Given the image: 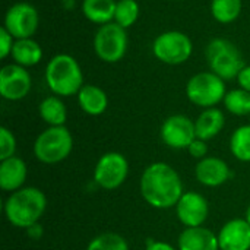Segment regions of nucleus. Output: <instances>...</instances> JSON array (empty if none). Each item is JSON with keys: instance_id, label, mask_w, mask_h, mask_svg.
Wrapping results in <instances>:
<instances>
[{"instance_id": "27", "label": "nucleus", "mask_w": 250, "mask_h": 250, "mask_svg": "<svg viewBox=\"0 0 250 250\" xmlns=\"http://www.w3.org/2000/svg\"><path fill=\"white\" fill-rule=\"evenodd\" d=\"M86 250H129V243L117 233H103L88 243Z\"/></svg>"}, {"instance_id": "13", "label": "nucleus", "mask_w": 250, "mask_h": 250, "mask_svg": "<svg viewBox=\"0 0 250 250\" xmlns=\"http://www.w3.org/2000/svg\"><path fill=\"white\" fill-rule=\"evenodd\" d=\"M176 215L185 227H202L209 215V204L198 192H185L176 205Z\"/></svg>"}, {"instance_id": "30", "label": "nucleus", "mask_w": 250, "mask_h": 250, "mask_svg": "<svg viewBox=\"0 0 250 250\" xmlns=\"http://www.w3.org/2000/svg\"><path fill=\"white\" fill-rule=\"evenodd\" d=\"M188 152L190 154L192 158L195 160H204L205 157H208V144L207 141H202L199 138H196L188 148Z\"/></svg>"}, {"instance_id": "35", "label": "nucleus", "mask_w": 250, "mask_h": 250, "mask_svg": "<svg viewBox=\"0 0 250 250\" xmlns=\"http://www.w3.org/2000/svg\"><path fill=\"white\" fill-rule=\"evenodd\" d=\"M179 1H182V0H179Z\"/></svg>"}, {"instance_id": "33", "label": "nucleus", "mask_w": 250, "mask_h": 250, "mask_svg": "<svg viewBox=\"0 0 250 250\" xmlns=\"http://www.w3.org/2000/svg\"><path fill=\"white\" fill-rule=\"evenodd\" d=\"M26 234H28L29 239H32V240H40V239L42 237V234H44V230H42L41 224L37 223V224H34V226H31V227L26 229Z\"/></svg>"}, {"instance_id": "7", "label": "nucleus", "mask_w": 250, "mask_h": 250, "mask_svg": "<svg viewBox=\"0 0 250 250\" xmlns=\"http://www.w3.org/2000/svg\"><path fill=\"white\" fill-rule=\"evenodd\" d=\"M129 38L126 28L116 22L101 25L94 37V51L105 63L120 62L127 51Z\"/></svg>"}, {"instance_id": "14", "label": "nucleus", "mask_w": 250, "mask_h": 250, "mask_svg": "<svg viewBox=\"0 0 250 250\" xmlns=\"http://www.w3.org/2000/svg\"><path fill=\"white\" fill-rule=\"evenodd\" d=\"M233 176L229 164L218 157H205L195 166V177L205 188H220Z\"/></svg>"}, {"instance_id": "12", "label": "nucleus", "mask_w": 250, "mask_h": 250, "mask_svg": "<svg viewBox=\"0 0 250 250\" xmlns=\"http://www.w3.org/2000/svg\"><path fill=\"white\" fill-rule=\"evenodd\" d=\"M32 86L29 72L16 63H10L0 70V95L7 101L25 98Z\"/></svg>"}, {"instance_id": "10", "label": "nucleus", "mask_w": 250, "mask_h": 250, "mask_svg": "<svg viewBox=\"0 0 250 250\" xmlns=\"http://www.w3.org/2000/svg\"><path fill=\"white\" fill-rule=\"evenodd\" d=\"M38 10L25 1L12 4L4 15V28L15 40L32 38L38 29Z\"/></svg>"}, {"instance_id": "3", "label": "nucleus", "mask_w": 250, "mask_h": 250, "mask_svg": "<svg viewBox=\"0 0 250 250\" xmlns=\"http://www.w3.org/2000/svg\"><path fill=\"white\" fill-rule=\"evenodd\" d=\"M45 82L57 97L78 95L83 86V73L78 60L66 53L56 54L45 67Z\"/></svg>"}, {"instance_id": "25", "label": "nucleus", "mask_w": 250, "mask_h": 250, "mask_svg": "<svg viewBox=\"0 0 250 250\" xmlns=\"http://www.w3.org/2000/svg\"><path fill=\"white\" fill-rule=\"evenodd\" d=\"M223 103L226 110L234 116H250V92L242 88L229 91Z\"/></svg>"}, {"instance_id": "9", "label": "nucleus", "mask_w": 250, "mask_h": 250, "mask_svg": "<svg viewBox=\"0 0 250 250\" xmlns=\"http://www.w3.org/2000/svg\"><path fill=\"white\" fill-rule=\"evenodd\" d=\"M129 170V161L123 154L105 152L95 164L94 182L104 190H114L127 180Z\"/></svg>"}, {"instance_id": "26", "label": "nucleus", "mask_w": 250, "mask_h": 250, "mask_svg": "<svg viewBox=\"0 0 250 250\" xmlns=\"http://www.w3.org/2000/svg\"><path fill=\"white\" fill-rule=\"evenodd\" d=\"M141 15V6L136 0H117L114 22L123 28H129L136 23Z\"/></svg>"}, {"instance_id": "4", "label": "nucleus", "mask_w": 250, "mask_h": 250, "mask_svg": "<svg viewBox=\"0 0 250 250\" xmlns=\"http://www.w3.org/2000/svg\"><path fill=\"white\" fill-rule=\"evenodd\" d=\"M73 149V136L66 126H48L34 142L35 158L47 166L64 161Z\"/></svg>"}, {"instance_id": "17", "label": "nucleus", "mask_w": 250, "mask_h": 250, "mask_svg": "<svg viewBox=\"0 0 250 250\" xmlns=\"http://www.w3.org/2000/svg\"><path fill=\"white\" fill-rule=\"evenodd\" d=\"M28 176L26 163L13 155L0 161V189L4 192H16L23 188Z\"/></svg>"}, {"instance_id": "18", "label": "nucleus", "mask_w": 250, "mask_h": 250, "mask_svg": "<svg viewBox=\"0 0 250 250\" xmlns=\"http://www.w3.org/2000/svg\"><path fill=\"white\" fill-rule=\"evenodd\" d=\"M224 125H226V116L220 108L217 107L205 108L195 120L196 138L208 142L220 135V132L224 129Z\"/></svg>"}, {"instance_id": "34", "label": "nucleus", "mask_w": 250, "mask_h": 250, "mask_svg": "<svg viewBox=\"0 0 250 250\" xmlns=\"http://www.w3.org/2000/svg\"><path fill=\"white\" fill-rule=\"evenodd\" d=\"M245 218H246V221L250 224V205L248 207V209H246V217Z\"/></svg>"}, {"instance_id": "11", "label": "nucleus", "mask_w": 250, "mask_h": 250, "mask_svg": "<svg viewBox=\"0 0 250 250\" xmlns=\"http://www.w3.org/2000/svg\"><path fill=\"white\" fill-rule=\"evenodd\" d=\"M160 136L161 141L171 149H188L196 139L195 122L185 114H173L161 125Z\"/></svg>"}, {"instance_id": "20", "label": "nucleus", "mask_w": 250, "mask_h": 250, "mask_svg": "<svg viewBox=\"0 0 250 250\" xmlns=\"http://www.w3.org/2000/svg\"><path fill=\"white\" fill-rule=\"evenodd\" d=\"M116 4V0H83L82 13L89 22L101 26L114 22Z\"/></svg>"}, {"instance_id": "24", "label": "nucleus", "mask_w": 250, "mask_h": 250, "mask_svg": "<svg viewBox=\"0 0 250 250\" xmlns=\"http://www.w3.org/2000/svg\"><path fill=\"white\" fill-rule=\"evenodd\" d=\"M242 0H211V13L220 23L234 22L242 12Z\"/></svg>"}, {"instance_id": "1", "label": "nucleus", "mask_w": 250, "mask_h": 250, "mask_svg": "<svg viewBox=\"0 0 250 250\" xmlns=\"http://www.w3.org/2000/svg\"><path fill=\"white\" fill-rule=\"evenodd\" d=\"M139 189L144 201L155 209L176 208L185 193L183 182L176 168L161 161L152 163L144 170Z\"/></svg>"}, {"instance_id": "23", "label": "nucleus", "mask_w": 250, "mask_h": 250, "mask_svg": "<svg viewBox=\"0 0 250 250\" xmlns=\"http://www.w3.org/2000/svg\"><path fill=\"white\" fill-rule=\"evenodd\" d=\"M230 152L242 163H250V125L237 127L230 136Z\"/></svg>"}, {"instance_id": "6", "label": "nucleus", "mask_w": 250, "mask_h": 250, "mask_svg": "<svg viewBox=\"0 0 250 250\" xmlns=\"http://www.w3.org/2000/svg\"><path fill=\"white\" fill-rule=\"evenodd\" d=\"M227 91L226 82L215 73L201 72L193 75L186 85V95L189 101L202 108H212L224 101Z\"/></svg>"}, {"instance_id": "29", "label": "nucleus", "mask_w": 250, "mask_h": 250, "mask_svg": "<svg viewBox=\"0 0 250 250\" xmlns=\"http://www.w3.org/2000/svg\"><path fill=\"white\" fill-rule=\"evenodd\" d=\"M15 38L7 32V29L4 26L0 28V59H6L9 54H12V48H13V41Z\"/></svg>"}, {"instance_id": "28", "label": "nucleus", "mask_w": 250, "mask_h": 250, "mask_svg": "<svg viewBox=\"0 0 250 250\" xmlns=\"http://www.w3.org/2000/svg\"><path fill=\"white\" fill-rule=\"evenodd\" d=\"M16 152V138L7 127H0V161L13 157Z\"/></svg>"}, {"instance_id": "31", "label": "nucleus", "mask_w": 250, "mask_h": 250, "mask_svg": "<svg viewBox=\"0 0 250 250\" xmlns=\"http://www.w3.org/2000/svg\"><path fill=\"white\" fill-rule=\"evenodd\" d=\"M236 79H237V82H239V85H240L242 89L250 92V64H246L242 69V72L239 73V76Z\"/></svg>"}, {"instance_id": "22", "label": "nucleus", "mask_w": 250, "mask_h": 250, "mask_svg": "<svg viewBox=\"0 0 250 250\" xmlns=\"http://www.w3.org/2000/svg\"><path fill=\"white\" fill-rule=\"evenodd\" d=\"M40 117L48 126H64L67 120V108L57 95L44 98L38 107Z\"/></svg>"}, {"instance_id": "5", "label": "nucleus", "mask_w": 250, "mask_h": 250, "mask_svg": "<svg viewBox=\"0 0 250 250\" xmlns=\"http://www.w3.org/2000/svg\"><path fill=\"white\" fill-rule=\"evenodd\" d=\"M207 62L212 73L224 81H231L239 76L246 66L240 50L234 42L226 38H214L205 50Z\"/></svg>"}, {"instance_id": "36", "label": "nucleus", "mask_w": 250, "mask_h": 250, "mask_svg": "<svg viewBox=\"0 0 250 250\" xmlns=\"http://www.w3.org/2000/svg\"><path fill=\"white\" fill-rule=\"evenodd\" d=\"M249 125H250V123H249Z\"/></svg>"}, {"instance_id": "32", "label": "nucleus", "mask_w": 250, "mask_h": 250, "mask_svg": "<svg viewBox=\"0 0 250 250\" xmlns=\"http://www.w3.org/2000/svg\"><path fill=\"white\" fill-rule=\"evenodd\" d=\"M145 250H176V248L171 246L170 243L158 242V240L149 239V240L146 242V248H145Z\"/></svg>"}, {"instance_id": "16", "label": "nucleus", "mask_w": 250, "mask_h": 250, "mask_svg": "<svg viewBox=\"0 0 250 250\" xmlns=\"http://www.w3.org/2000/svg\"><path fill=\"white\" fill-rule=\"evenodd\" d=\"M177 250H220L218 236L207 227H186L179 239Z\"/></svg>"}, {"instance_id": "8", "label": "nucleus", "mask_w": 250, "mask_h": 250, "mask_svg": "<svg viewBox=\"0 0 250 250\" xmlns=\"http://www.w3.org/2000/svg\"><path fill=\"white\" fill-rule=\"evenodd\" d=\"M192 40L180 31H166L152 42L154 56L166 64H182L192 56Z\"/></svg>"}, {"instance_id": "19", "label": "nucleus", "mask_w": 250, "mask_h": 250, "mask_svg": "<svg viewBox=\"0 0 250 250\" xmlns=\"http://www.w3.org/2000/svg\"><path fill=\"white\" fill-rule=\"evenodd\" d=\"M76 97L79 107L88 116H101L108 107L105 91L97 85H83Z\"/></svg>"}, {"instance_id": "21", "label": "nucleus", "mask_w": 250, "mask_h": 250, "mask_svg": "<svg viewBox=\"0 0 250 250\" xmlns=\"http://www.w3.org/2000/svg\"><path fill=\"white\" fill-rule=\"evenodd\" d=\"M12 59L16 64L29 67L35 66L42 59V48L41 45L32 40V38H23V40H15L13 48H12Z\"/></svg>"}, {"instance_id": "15", "label": "nucleus", "mask_w": 250, "mask_h": 250, "mask_svg": "<svg viewBox=\"0 0 250 250\" xmlns=\"http://www.w3.org/2000/svg\"><path fill=\"white\" fill-rule=\"evenodd\" d=\"M217 236L220 250H250V224L246 218L227 221Z\"/></svg>"}, {"instance_id": "2", "label": "nucleus", "mask_w": 250, "mask_h": 250, "mask_svg": "<svg viewBox=\"0 0 250 250\" xmlns=\"http://www.w3.org/2000/svg\"><path fill=\"white\" fill-rule=\"evenodd\" d=\"M4 217L16 229H28L42 218L47 209V196L38 188H22L12 192L4 201Z\"/></svg>"}]
</instances>
